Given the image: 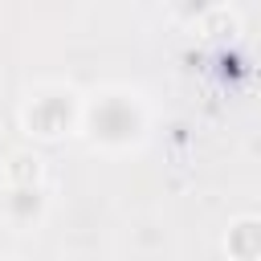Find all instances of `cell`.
Wrapping results in <instances>:
<instances>
[{
    "mask_svg": "<svg viewBox=\"0 0 261 261\" xmlns=\"http://www.w3.org/2000/svg\"><path fill=\"white\" fill-rule=\"evenodd\" d=\"M151 126V110L147 98L130 86H102L94 94H86L82 102V135L94 151L106 155H122L130 147H139L147 139Z\"/></svg>",
    "mask_w": 261,
    "mask_h": 261,
    "instance_id": "6da1fadb",
    "label": "cell"
},
{
    "mask_svg": "<svg viewBox=\"0 0 261 261\" xmlns=\"http://www.w3.org/2000/svg\"><path fill=\"white\" fill-rule=\"evenodd\" d=\"M0 212L20 232L41 228L45 216H49V192H45V184H4L0 188Z\"/></svg>",
    "mask_w": 261,
    "mask_h": 261,
    "instance_id": "3957f363",
    "label": "cell"
},
{
    "mask_svg": "<svg viewBox=\"0 0 261 261\" xmlns=\"http://www.w3.org/2000/svg\"><path fill=\"white\" fill-rule=\"evenodd\" d=\"M0 261H12V257H0Z\"/></svg>",
    "mask_w": 261,
    "mask_h": 261,
    "instance_id": "8992f818",
    "label": "cell"
},
{
    "mask_svg": "<svg viewBox=\"0 0 261 261\" xmlns=\"http://www.w3.org/2000/svg\"><path fill=\"white\" fill-rule=\"evenodd\" d=\"M228 261H261V216H237L224 228Z\"/></svg>",
    "mask_w": 261,
    "mask_h": 261,
    "instance_id": "277c9868",
    "label": "cell"
},
{
    "mask_svg": "<svg viewBox=\"0 0 261 261\" xmlns=\"http://www.w3.org/2000/svg\"><path fill=\"white\" fill-rule=\"evenodd\" d=\"M82 94L65 82H41L20 106V126L33 139H65L82 126Z\"/></svg>",
    "mask_w": 261,
    "mask_h": 261,
    "instance_id": "7a4b0ae2",
    "label": "cell"
},
{
    "mask_svg": "<svg viewBox=\"0 0 261 261\" xmlns=\"http://www.w3.org/2000/svg\"><path fill=\"white\" fill-rule=\"evenodd\" d=\"M41 159L37 155H29V151H20V155H12L8 163H4V184H41Z\"/></svg>",
    "mask_w": 261,
    "mask_h": 261,
    "instance_id": "5b68a950",
    "label": "cell"
}]
</instances>
